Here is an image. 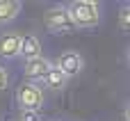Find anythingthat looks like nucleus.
Segmentation results:
<instances>
[{"label":"nucleus","mask_w":130,"mask_h":121,"mask_svg":"<svg viewBox=\"0 0 130 121\" xmlns=\"http://www.w3.org/2000/svg\"><path fill=\"white\" fill-rule=\"evenodd\" d=\"M41 82H43V87H46V89H50V92H62V89L66 87L69 78H66L64 73H59L57 69H53V71H50Z\"/></svg>","instance_id":"nucleus-9"},{"label":"nucleus","mask_w":130,"mask_h":121,"mask_svg":"<svg viewBox=\"0 0 130 121\" xmlns=\"http://www.w3.org/2000/svg\"><path fill=\"white\" fill-rule=\"evenodd\" d=\"M126 59H128V64H130V46H128V50H126Z\"/></svg>","instance_id":"nucleus-14"},{"label":"nucleus","mask_w":130,"mask_h":121,"mask_svg":"<svg viewBox=\"0 0 130 121\" xmlns=\"http://www.w3.org/2000/svg\"><path fill=\"white\" fill-rule=\"evenodd\" d=\"M7 85H9V73H7V69L0 64V92L7 89Z\"/></svg>","instance_id":"nucleus-12"},{"label":"nucleus","mask_w":130,"mask_h":121,"mask_svg":"<svg viewBox=\"0 0 130 121\" xmlns=\"http://www.w3.org/2000/svg\"><path fill=\"white\" fill-rule=\"evenodd\" d=\"M50 71H53V62L43 55H39L34 59H25V64H23V75L27 82H41Z\"/></svg>","instance_id":"nucleus-5"},{"label":"nucleus","mask_w":130,"mask_h":121,"mask_svg":"<svg viewBox=\"0 0 130 121\" xmlns=\"http://www.w3.org/2000/svg\"><path fill=\"white\" fill-rule=\"evenodd\" d=\"M119 27L123 32H130V2H126L119 9Z\"/></svg>","instance_id":"nucleus-10"},{"label":"nucleus","mask_w":130,"mask_h":121,"mask_svg":"<svg viewBox=\"0 0 130 121\" xmlns=\"http://www.w3.org/2000/svg\"><path fill=\"white\" fill-rule=\"evenodd\" d=\"M123 121H130V101L126 105V110H123Z\"/></svg>","instance_id":"nucleus-13"},{"label":"nucleus","mask_w":130,"mask_h":121,"mask_svg":"<svg viewBox=\"0 0 130 121\" xmlns=\"http://www.w3.org/2000/svg\"><path fill=\"white\" fill-rule=\"evenodd\" d=\"M46 96H43V89L37 85V82H23L18 89H16V103L21 110H32V112H39V108L43 105Z\"/></svg>","instance_id":"nucleus-3"},{"label":"nucleus","mask_w":130,"mask_h":121,"mask_svg":"<svg viewBox=\"0 0 130 121\" xmlns=\"http://www.w3.org/2000/svg\"><path fill=\"white\" fill-rule=\"evenodd\" d=\"M53 69H57L59 73H64L66 78H73V75H80L82 69H85V57L75 50H64L62 55L55 57L53 62Z\"/></svg>","instance_id":"nucleus-4"},{"label":"nucleus","mask_w":130,"mask_h":121,"mask_svg":"<svg viewBox=\"0 0 130 121\" xmlns=\"http://www.w3.org/2000/svg\"><path fill=\"white\" fill-rule=\"evenodd\" d=\"M16 121H41V117H39V112H32V110H21Z\"/></svg>","instance_id":"nucleus-11"},{"label":"nucleus","mask_w":130,"mask_h":121,"mask_svg":"<svg viewBox=\"0 0 130 121\" xmlns=\"http://www.w3.org/2000/svg\"><path fill=\"white\" fill-rule=\"evenodd\" d=\"M66 9L75 30H89L101 23V5L94 0H73Z\"/></svg>","instance_id":"nucleus-1"},{"label":"nucleus","mask_w":130,"mask_h":121,"mask_svg":"<svg viewBox=\"0 0 130 121\" xmlns=\"http://www.w3.org/2000/svg\"><path fill=\"white\" fill-rule=\"evenodd\" d=\"M21 55V34L18 32H2L0 34V57L14 59Z\"/></svg>","instance_id":"nucleus-6"},{"label":"nucleus","mask_w":130,"mask_h":121,"mask_svg":"<svg viewBox=\"0 0 130 121\" xmlns=\"http://www.w3.org/2000/svg\"><path fill=\"white\" fill-rule=\"evenodd\" d=\"M43 25H46L50 32H55V34H71V32L75 30V25H73V21H71V16H69V9L62 7V5L50 7V9L43 14Z\"/></svg>","instance_id":"nucleus-2"},{"label":"nucleus","mask_w":130,"mask_h":121,"mask_svg":"<svg viewBox=\"0 0 130 121\" xmlns=\"http://www.w3.org/2000/svg\"><path fill=\"white\" fill-rule=\"evenodd\" d=\"M21 2L18 0H0V25L11 23L18 14H21Z\"/></svg>","instance_id":"nucleus-8"},{"label":"nucleus","mask_w":130,"mask_h":121,"mask_svg":"<svg viewBox=\"0 0 130 121\" xmlns=\"http://www.w3.org/2000/svg\"><path fill=\"white\" fill-rule=\"evenodd\" d=\"M41 41L37 34H21V55L25 59H34L41 55Z\"/></svg>","instance_id":"nucleus-7"}]
</instances>
